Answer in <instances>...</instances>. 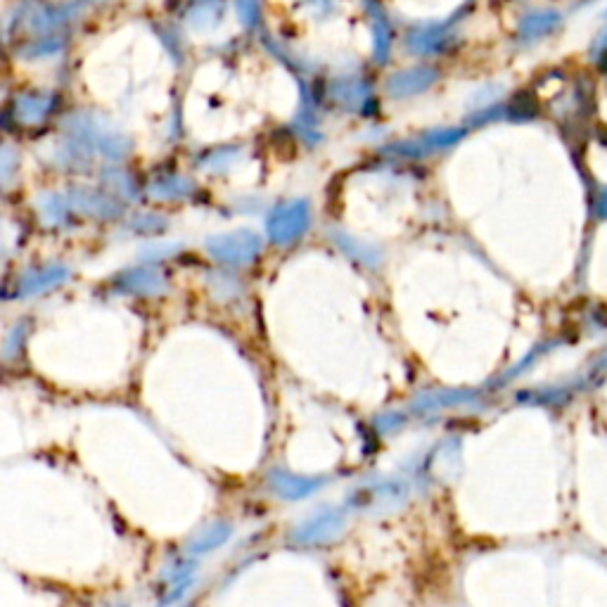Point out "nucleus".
Wrapping results in <instances>:
<instances>
[{
    "mask_svg": "<svg viewBox=\"0 0 607 607\" xmlns=\"http://www.w3.org/2000/svg\"><path fill=\"white\" fill-rule=\"evenodd\" d=\"M228 527L226 525H212L202 532H197L193 539L188 541V553H207L214 551L216 546H221L228 539Z\"/></svg>",
    "mask_w": 607,
    "mask_h": 607,
    "instance_id": "obj_14",
    "label": "nucleus"
},
{
    "mask_svg": "<svg viewBox=\"0 0 607 607\" xmlns=\"http://www.w3.org/2000/svg\"><path fill=\"white\" fill-rule=\"evenodd\" d=\"M458 19H460V15H453L449 22H432V24H425V27L413 29L406 38L411 53H418V55L442 53L446 46H451L453 38H456V34H458Z\"/></svg>",
    "mask_w": 607,
    "mask_h": 607,
    "instance_id": "obj_7",
    "label": "nucleus"
},
{
    "mask_svg": "<svg viewBox=\"0 0 607 607\" xmlns=\"http://www.w3.org/2000/svg\"><path fill=\"white\" fill-rule=\"evenodd\" d=\"M207 249L216 259L226 261V264H238V261H247L257 249V240L249 233H230L219 235L207 242Z\"/></svg>",
    "mask_w": 607,
    "mask_h": 607,
    "instance_id": "obj_9",
    "label": "nucleus"
},
{
    "mask_svg": "<svg viewBox=\"0 0 607 607\" xmlns=\"http://www.w3.org/2000/svg\"><path fill=\"white\" fill-rule=\"evenodd\" d=\"M102 181L107 183L110 193L121 195V197H136L138 195V185L133 181V176L124 169H107L102 174Z\"/></svg>",
    "mask_w": 607,
    "mask_h": 607,
    "instance_id": "obj_16",
    "label": "nucleus"
},
{
    "mask_svg": "<svg viewBox=\"0 0 607 607\" xmlns=\"http://www.w3.org/2000/svg\"><path fill=\"white\" fill-rule=\"evenodd\" d=\"M67 133L88 152H98V155L112 159V162L126 159L133 148L129 136L112 129L105 119L95 117V114H74L67 124Z\"/></svg>",
    "mask_w": 607,
    "mask_h": 607,
    "instance_id": "obj_2",
    "label": "nucleus"
},
{
    "mask_svg": "<svg viewBox=\"0 0 607 607\" xmlns=\"http://www.w3.org/2000/svg\"><path fill=\"white\" fill-rule=\"evenodd\" d=\"M437 79V72L430 67H418V69H408V72L396 74L392 81H389V88L396 95H411L423 91V88L430 86V83Z\"/></svg>",
    "mask_w": 607,
    "mask_h": 607,
    "instance_id": "obj_13",
    "label": "nucleus"
},
{
    "mask_svg": "<svg viewBox=\"0 0 607 607\" xmlns=\"http://www.w3.org/2000/svg\"><path fill=\"white\" fill-rule=\"evenodd\" d=\"M17 169H19L17 150L10 148V145H0V193H3L5 185L15 178Z\"/></svg>",
    "mask_w": 607,
    "mask_h": 607,
    "instance_id": "obj_18",
    "label": "nucleus"
},
{
    "mask_svg": "<svg viewBox=\"0 0 607 607\" xmlns=\"http://www.w3.org/2000/svg\"><path fill=\"white\" fill-rule=\"evenodd\" d=\"M69 204H72L74 212L93 216V219L100 221H114L124 214V207H121V202L110 190L74 188L72 193H69Z\"/></svg>",
    "mask_w": 607,
    "mask_h": 607,
    "instance_id": "obj_6",
    "label": "nucleus"
},
{
    "mask_svg": "<svg viewBox=\"0 0 607 607\" xmlns=\"http://www.w3.org/2000/svg\"><path fill=\"white\" fill-rule=\"evenodd\" d=\"M67 48V34H48L36 38H24L17 46V57L24 62H38L57 57Z\"/></svg>",
    "mask_w": 607,
    "mask_h": 607,
    "instance_id": "obj_11",
    "label": "nucleus"
},
{
    "mask_svg": "<svg viewBox=\"0 0 607 607\" xmlns=\"http://www.w3.org/2000/svg\"><path fill=\"white\" fill-rule=\"evenodd\" d=\"M69 278V268L65 264H50L43 268H31V271L22 273L17 278L15 290H12V299H24V297H34V295H43V292L55 290V287L65 285Z\"/></svg>",
    "mask_w": 607,
    "mask_h": 607,
    "instance_id": "obj_8",
    "label": "nucleus"
},
{
    "mask_svg": "<svg viewBox=\"0 0 607 607\" xmlns=\"http://www.w3.org/2000/svg\"><path fill=\"white\" fill-rule=\"evenodd\" d=\"M114 290L133 297H157L166 290V278L157 264L126 268L114 278Z\"/></svg>",
    "mask_w": 607,
    "mask_h": 607,
    "instance_id": "obj_5",
    "label": "nucleus"
},
{
    "mask_svg": "<svg viewBox=\"0 0 607 607\" xmlns=\"http://www.w3.org/2000/svg\"><path fill=\"white\" fill-rule=\"evenodd\" d=\"M299 5L311 19H330L340 10L337 0H299Z\"/></svg>",
    "mask_w": 607,
    "mask_h": 607,
    "instance_id": "obj_20",
    "label": "nucleus"
},
{
    "mask_svg": "<svg viewBox=\"0 0 607 607\" xmlns=\"http://www.w3.org/2000/svg\"><path fill=\"white\" fill-rule=\"evenodd\" d=\"M60 107V93L48 91V88H31V91L17 93L10 100L8 117L15 126L22 129H36L43 126Z\"/></svg>",
    "mask_w": 607,
    "mask_h": 607,
    "instance_id": "obj_3",
    "label": "nucleus"
},
{
    "mask_svg": "<svg viewBox=\"0 0 607 607\" xmlns=\"http://www.w3.org/2000/svg\"><path fill=\"white\" fill-rule=\"evenodd\" d=\"M228 17V0H183L181 19L195 34H214Z\"/></svg>",
    "mask_w": 607,
    "mask_h": 607,
    "instance_id": "obj_4",
    "label": "nucleus"
},
{
    "mask_svg": "<svg viewBox=\"0 0 607 607\" xmlns=\"http://www.w3.org/2000/svg\"><path fill=\"white\" fill-rule=\"evenodd\" d=\"M133 228H136V233H162L164 230V221L162 216L157 214H145V216H138L136 221H133Z\"/></svg>",
    "mask_w": 607,
    "mask_h": 607,
    "instance_id": "obj_21",
    "label": "nucleus"
},
{
    "mask_svg": "<svg viewBox=\"0 0 607 607\" xmlns=\"http://www.w3.org/2000/svg\"><path fill=\"white\" fill-rule=\"evenodd\" d=\"M188 193V183L183 181V178H159L150 185V197H155V200H176V197H181Z\"/></svg>",
    "mask_w": 607,
    "mask_h": 607,
    "instance_id": "obj_17",
    "label": "nucleus"
},
{
    "mask_svg": "<svg viewBox=\"0 0 607 607\" xmlns=\"http://www.w3.org/2000/svg\"><path fill=\"white\" fill-rule=\"evenodd\" d=\"M560 24L562 15L558 10H532L522 17L520 27H517V36H520L522 43H534L539 38L551 36Z\"/></svg>",
    "mask_w": 607,
    "mask_h": 607,
    "instance_id": "obj_10",
    "label": "nucleus"
},
{
    "mask_svg": "<svg viewBox=\"0 0 607 607\" xmlns=\"http://www.w3.org/2000/svg\"><path fill=\"white\" fill-rule=\"evenodd\" d=\"M69 212H72V204L65 197L60 195H43L41 197V214L50 226H62L69 219Z\"/></svg>",
    "mask_w": 607,
    "mask_h": 607,
    "instance_id": "obj_15",
    "label": "nucleus"
},
{
    "mask_svg": "<svg viewBox=\"0 0 607 607\" xmlns=\"http://www.w3.org/2000/svg\"><path fill=\"white\" fill-rule=\"evenodd\" d=\"M235 15L245 29H254L261 19V0H233Z\"/></svg>",
    "mask_w": 607,
    "mask_h": 607,
    "instance_id": "obj_19",
    "label": "nucleus"
},
{
    "mask_svg": "<svg viewBox=\"0 0 607 607\" xmlns=\"http://www.w3.org/2000/svg\"><path fill=\"white\" fill-rule=\"evenodd\" d=\"M596 50L598 53H607V29H603V34L596 38Z\"/></svg>",
    "mask_w": 607,
    "mask_h": 607,
    "instance_id": "obj_22",
    "label": "nucleus"
},
{
    "mask_svg": "<svg viewBox=\"0 0 607 607\" xmlns=\"http://www.w3.org/2000/svg\"><path fill=\"white\" fill-rule=\"evenodd\" d=\"M366 15L370 19V31H373V48L378 60H385L392 50V24H389V15L380 5V0H361Z\"/></svg>",
    "mask_w": 607,
    "mask_h": 607,
    "instance_id": "obj_12",
    "label": "nucleus"
},
{
    "mask_svg": "<svg viewBox=\"0 0 607 607\" xmlns=\"http://www.w3.org/2000/svg\"><path fill=\"white\" fill-rule=\"evenodd\" d=\"M93 0H17L3 17V34L10 38H36L67 34L69 24L86 15Z\"/></svg>",
    "mask_w": 607,
    "mask_h": 607,
    "instance_id": "obj_1",
    "label": "nucleus"
},
{
    "mask_svg": "<svg viewBox=\"0 0 607 607\" xmlns=\"http://www.w3.org/2000/svg\"><path fill=\"white\" fill-rule=\"evenodd\" d=\"M605 17H607V12H605Z\"/></svg>",
    "mask_w": 607,
    "mask_h": 607,
    "instance_id": "obj_23",
    "label": "nucleus"
}]
</instances>
